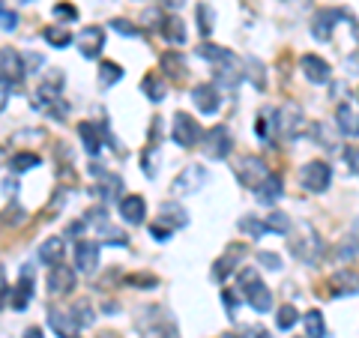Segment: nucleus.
Listing matches in <instances>:
<instances>
[{
	"label": "nucleus",
	"instance_id": "nucleus-1",
	"mask_svg": "<svg viewBox=\"0 0 359 338\" xmlns=\"http://www.w3.org/2000/svg\"><path fill=\"white\" fill-rule=\"evenodd\" d=\"M237 285H240L237 290L243 294V299L252 306V311H261V314L273 311V294H269V288L261 281V276H257V269H252V266L240 269Z\"/></svg>",
	"mask_w": 359,
	"mask_h": 338
},
{
	"label": "nucleus",
	"instance_id": "nucleus-2",
	"mask_svg": "<svg viewBox=\"0 0 359 338\" xmlns=\"http://www.w3.org/2000/svg\"><path fill=\"white\" fill-rule=\"evenodd\" d=\"M186 222H189V212L180 204H174V201H168V204L159 207V216H156V222L150 224V236L156 243H168L171 240V234L177 228H183Z\"/></svg>",
	"mask_w": 359,
	"mask_h": 338
},
{
	"label": "nucleus",
	"instance_id": "nucleus-3",
	"mask_svg": "<svg viewBox=\"0 0 359 338\" xmlns=\"http://www.w3.org/2000/svg\"><path fill=\"white\" fill-rule=\"evenodd\" d=\"M290 255H294L297 261L309 264V266H314V264L320 261V255H323V240L318 236V231H314L311 224H299L297 240H290Z\"/></svg>",
	"mask_w": 359,
	"mask_h": 338
},
{
	"label": "nucleus",
	"instance_id": "nucleus-4",
	"mask_svg": "<svg viewBox=\"0 0 359 338\" xmlns=\"http://www.w3.org/2000/svg\"><path fill=\"white\" fill-rule=\"evenodd\" d=\"M60 90L63 87H51V84H39V90L33 93V99H30V105L36 108V111H42V114H48V117H54V120H63L66 114H69V105L60 99Z\"/></svg>",
	"mask_w": 359,
	"mask_h": 338
},
{
	"label": "nucleus",
	"instance_id": "nucleus-5",
	"mask_svg": "<svg viewBox=\"0 0 359 338\" xmlns=\"http://www.w3.org/2000/svg\"><path fill=\"white\" fill-rule=\"evenodd\" d=\"M171 138H174L177 147L192 150V147H198V144H201V138H204V132H201L198 120H195L192 114H186V111H177V114H174Z\"/></svg>",
	"mask_w": 359,
	"mask_h": 338
},
{
	"label": "nucleus",
	"instance_id": "nucleus-6",
	"mask_svg": "<svg viewBox=\"0 0 359 338\" xmlns=\"http://www.w3.org/2000/svg\"><path fill=\"white\" fill-rule=\"evenodd\" d=\"M332 183V168L327 162H306L299 168V186L311 195H323Z\"/></svg>",
	"mask_w": 359,
	"mask_h": 338
},
{
	"label": "nucleus",
	"instance_id": "nucleus-7",
	"mask_svg": "<svg viewBox=\"0 0 359 338\" xmlns=\"http://www.w3.org/2000/svg\"><path fill=\"white\" fill-rule=\"evenodd\" d=\"M207 180H210L207 168H201V165H186L183 171L174 177L171 191H174L177 198H180V195H198V191L207 186Z\"/></svg>",
	"mask_w": 359,
	"mask_h": 338
},
{
	"label": "nucleus",
	"instance_id": "nucleus-8",
	"mask_svg": "<svg viewBox=\"0 0 359 338\" xmlns=\"http://www.w3.org/2000/svg\"><path fill=\"white\" fill-rule=\"evenodd\" d=\"M204 144V156L207 159H212V162H222V159H228L231 156V150H233V141H231V132L224 129V126H212V129H207L204 132V138H201Z\"/></svg>",
	"mask_w": 359,
	"mask_h": 338
},
{
	"label": "nucleus",
	"instance_id": "nucleus-9",
	"mask_svg": "<svg viewBox=\"0 0 359 338\" xmlns=\"http://www.w3.org/2000/svg\"><path fill=\"white\" fill-rule=\"evenodd\" d=\"M233 174H237V180L245 189H257L269 177V168L261 156H243L237 162V168H233Z\"/></svg>",
	"mask_w": 359,
	"mask_h": 338
},
{
	"label": "nucleus",
	"instance_id": "nucleus-10",
	"mask_svg": "<svg viewBox=\"0 0 359 338\" xmlns=\"http://www.w3.org/2000/svg\"><path fill=\"white\" fill-rule=\"evenodd\" d=\"M105 48V27L99 25H87L81 33H78V51H81L84 60H96Z\"/></svg>",
	"mask_w": 359,
	"mask_h": 338
},
{
	"label": "nucleus",
	"instance_id": "nucleus-11",
	"mask_svg": "<svg viewBox=\"0 0 359 338\" xmlns=\"http://www.w3.org/2000/svg\"><path fill=\"white\" fill-rule=\"evenodd\" d=\"M78 135H81V141H84V150L90 156H99V150H102V144L111 141V132L105 129V123H90L84 120L81 126H78Z\"/></svg>",
	"mask_w": 359,
	"mask_h": 338
},
{
	"label": "nucleus",
	"instance_id": "nucleus-12",
	"mask_svg": "<svg viewBox=\"0 0 359 338\" xmlns=\"http://www.w3.org/2000/svg\"><path fill=\"white\" fill-rule=\"evenodd\" d=\"M347 18L344 9H320L311 21V36L318 42H330L332 39V30H335V21Z\"/></svg>",
	"mask_w": 359,
	"mask_h": 338
},
{
	"label": "nucleus",
	"instance_id": "nucleus-13",
	"mask_svg": "<svg viewBox=\"0 0 359 338\" xmlns=\"http://www.w3.org/2000/svg\"><path fill=\"white\" fill-rule=\"evenodd\" d=\"M75 269L84 276H93L99 269V245L93 240H78L75 243Z\"/></svg>",
	"mask_w": 359,
	"mask_h": 338
},
{
	"label": "nucleus",
	"instance_id": "nucleus-14",
	"mask_svg": "<svg viewBox=\"0 0 359 338\" xmlns=\"http://www.w3.org/2000/svg\"><path fill=\"white\" fill-rule=\"evenodd\" d=\"M48 290H51L54 297H69L72 290H75V269L66 266V264L51 266V273H48Z\"/></svg>",
	"mask_w": 359,
	"mask_h": 338
},
{
	"label": "nucleus",
	"instance_id": "nucleus-15",
	"mask_svg": "<svg viewBox=\"0 0 359 338\" xmlns=\"http://www.w3.org/2000/svg\"><path fill=\"white\" fill-rule=\"evenodd\" d=\"M48 326L60 338H78V332H81V323H78V318L72 311H66V309H51L48 311Z\"/></svg>",
	"mask_w": 359,
	"mask_h": 338
},
{
	"label": "nucleus",
	"instance_id": "nucleus-16",
	"mask_svg": "<svg viewBox=\"0 0 359 338\" xmlns=\"http://www.w3.org/2000/svg\"><path fill=\"white\" fill-rule=\"evenodd\" d=\"M299 69H302V75H306L311 84H327L330 72H332L330 63L323 58H318V54H302V58H299Z\"/></svg>",
	"mask_w": 359,
	"mask_h": 338
},
{
	"label": "nucleus",
	"instance_id": "nucleus-17",
	"mask_svg": "<svg viewBox=\"0 0 359 338\" xmlns=\"http://www.w3.org/2000/svg\"><path fill=\"white\" fill-rule=\"evenodd\" d=\"M192 102H195V108L201 111V114H216L219 105H222V96L212 84H195L192 87Z\"/></svg>",
	"mask_w": 359,
	"mask_h": 338
},
{
	"label": "nucleus",
	"instance_id": "nucleus-18",
	"mask_svg": "<svg viewBox=\"0 0 359 338\" xmlns=\"http://www.w3.org/2000/svg\"><path fill=\"white\" fill-rule=\"evenodd\" d=\"M120 216L126 224H144V219H147V201L141 195L120 198Z\"/></svg>",
	"mask_w": 359,
	"mask_h": 338
},
{
	"label": "nucleus",
	"instance_id": "nucleus-19",
	"mask_svg": "<svg viewBox=\"0 0 359 338\" xmlns=\"http://www.w3.org/2000/svg\"><path fill=\"white\" fill-rule=\"evenodd\" d=\"M33 266H25L21 269V278H18V285L13 288V309L15 311H25L30 306V299H33Z\"/></svg>",
	"mask_w": 359,
	"mask_h": 338
},
{
	"label": "nucleus",
	"instance_id": "nucleus-20",
	"mask_svg": "<svg viewBox=\"0 0 359 338\" xmlns=\"http://www.w3.org/2000/svg\"><path fill=\"white\" fill-rule=\"evenodd\" d=\"M299 126H302V111L294 102H287L278 111V135H282V138H297Z\"/></svg>",
	"mask_w": 359,
	"mask_h": 338
},
{
	"label": "nucleus",
	"instance_id": "nucleus-21",
	"mask_svg": "<svg viewBox=\"0 0 359 338\" xmlns=\"http://www.w3.org/2000/svg\"><path fill=\"white\" fill-rule=\"evenodd\" d=\"M240 78H243V72H240V60H237V54H228L222 63H216V81L222 84V87H228V90H233L240 84Z\"/></svg>",
	"mask_w": 359,
	"mask_h": 338
},
{
	"label": "nucleus",
	"instance_id": "nucleus-22",
	"mask_svg": "<svg viewBox=\"0 0 359 338\" xmlns=\"http://www.w3.org/2000/svg\"><path fill=\"white\" fill-rule=\"evenodd\" d=\"M0 63H4V78H9L13 84H18L21 78H25V63H21V54L15 48H9V45H4L0 48Z\"/></svg>",
	"mask_w": 359,
	"mask_h": 338
},
{
	"label": "nucleus",
	"instance_id": "nucleus-23",
	"mask_svg": "<svg viewBox=\"0 0 359 338\" xmlns=\"http://www.w3.org/2000/svg\"><path fill=\"white\" fill-rule=\"evenodd\" d=\"M335 126H339V132L347 135V138H359V111L341 102L335 108Z\"/></svg>",
	"mask_w": 359,
	"mask_h": 338
},
{
	"label": "nucleus",
	"instance_id": "nucleus-24",
	"mask_svg": "<svg viewBox=\"0 0 359 338\" xmlns=\"http://www.w3.org/2000/svg\"><path fill=\"white\" fill-rule=\"evenodd\" d=\"M63 252H66V240H63V236H48V240H45L36 249V257H39V264L57 266V264H63Z\"/></svg>",
	"mask_w": 359,
	"mask_h": 338
},
{
	"label": "nucleus",
	"instance_id": "nucleus-25",
	"mask_svg": "<svg viewBox=\"0 0 359 338\" xmlns=\"http://www.w3.org/2000/svg\"><path fill=\"white\" fill-rule=\"evenodd\" d=\"M255 132H257V138H264V141H276V135H278V111L269 108V105L257 111Z\"/></svg>",
	"mask_w": 359,
	"mask_h": 338
},
{
	"label": "nucleus",
	"instance_id": "nucleus-26",
	"mask_svg": "<svg viewBox=\"0 0 359 338\" xmlns=\"http://www.w3.org/2000/svg\"><path fill=\"white\" fill-rule=\"evenodd\" d=\"M282 195H285V183H282V177H278V174H269L264 183L255 189V198L261 201V204H266V207H273Z\"/></svg>",
	"mask_w": 359,
	"mask_h": 338
},
{
	"label": "nucleus",
	"instance_id": "nucleus-27",
	"mask_svg": "<svg viewBox=\"0 0 359 338\" xmlns=\"http://www.w3.org/2000/svg\"><path fill=\"white\" fill-rule=\"evenodd\" d=\"M159 69L171 78V81H186V75H189L186 60L180 58V51H165L159 58Z\"/></svg>",
	"mask_w": 359,
	"mask_h": 338
},
{
	"label": "nucleus",
	"instance_id": "nucleus-28",
	"mask_svg": "<svg viewBox=\"0 0 359 338\" xmlns=\"http://www.w3.org/2000/svg\"><path fill=\"white\" fill-rule=\"evenodd\" d=\"M147 311H150L153 323H150V326H141V330H144V338H177L174 323H171V320H165L162 314H159V309H147Z\"/></svg>",
	"mask_w": 359,
	"mask_h": 338
},
{
	"label": "nucleus",
	"instance_id": "nucleus-29",
	"mask_svg": "<svg viewBox=\"0 0 359 338\" xmlns=\"http://www.w3.org/2000/svg\"><path fill=\"white\" fill-rule=\"evenodd\" d=\"M245 255V245H231L228 252H224L219 261H216V266H212V276H216L219 281H224V276H231L233 269H237V257H243Z\"/></svg>",
	"mask_w": 359,
	"mask_h": 338
},
{
	"label": "nucleus",
	"instance_id": "nucleus-30",
	"mask_svg": "<svg viewBox=\"0 0 359 338\" xmlns=\"http://www.w3.org/2000/svg\"><path fill=\"white\" fill-rule=\"evenodd\" d=\"M330 294L332 297H347V294H359V276L356 273H335L330 278Z\"/></svg>",
	"mask_w": 359,
	"mask_h": 338
},
{
	"label": "nucleus",
	"instance_id": "nucleus-31",
	"mask_svg": "<svg viewBox=\"0 0 359 338\" xmlns=\"http://www.w3.org/2000/svg\"><path fill=\"white\" fill-rule=\"evenodd\" d=\"M159 30H162V36L171 45H183L186 42V27H183V21H180L177 15H165Z\"/></svg>",
	"mask_w": 359,
	"mask_h": 338
},
{
	"label": "nucleus",
	"instance_id": "nucleus-32",
	"mask_svg": "<svg viewBox=\"0 0 359 338\" xmlns=\"http://www.w3.org/2000/svg\"><path fill=\"white\" fill-rule=\"evenodd\" d=\"M141 90H144V96H147L150 102H162V99L168 96L165 78H162V75H156V72H150L147 78H144V81H141Z\"/></svg>",
	"mask_w": 359,
	"mask_h": 338
},
{
	"label": "nucleus",
	"instance_id": "nucleus-33",
	"mask_svg": "<svg viewBox=\"0 0 359 338\" xmlns=\"http://www.w3.org/2000/svg\"><path fill=\"white\" fill-rule=\"evenodd\" d=\"M302 323H306V335L309 338H327V320H323V314L318 309L302 314Z\"/></svg>",
	"mask_w": 359,
	"mask_h": 338
},
{
	"label": "nucleus",
	"instance_id": "nucleus-34",
	"mask_svg": "<svg viewBox=\"0 0 359 338\" xmlns=\"http://www.w3.org/2000/svg\"><path fill=\"white\" fill-rule=\"evenodd\" d=\"M356 255H359V236H344V240L335 245V252H332V264L353 261Z\"/></svg>",
	"mask_w": 359,
	"mask_h": 338
},
{
	"label": "nucleus",
	"instance_id": "nucleus-35",
	"mask_svg": "<svg viewBox=\"0 0 359 338\" xmlns=\"http://www.w3.org/2000/svg\"><path fill=\"white\" fill-rule=\"evenodd\" d=\"M42 36H45V42H48L51 48H66V45L72 42V33L66 30L63 25H51V27H45V30H42Z\"/></svg>",
	"mask_w": 359,
	"mask_h": 338
},
{
	"label": "nucleus",
	"instance_id": "nucleus-36",
	"mask_svg": "<svg viewBox=\"0 0 359 338\" xmlns=\"http://www.w3.org/2000/svg\"><path fill=\"white\" fill-rule=\"evenodd\" d=\"M120 78H123V66L120 63L105 60L102 66H99V87H114Z\"/></svg>",
	"mask_w": 359,
	"mask_h": 338
},
{
	"label": "nucleus",
	"instance_id": "nucleus-37",
	"mask_svg": "<svg viewBox=\"0 0 359 338\" xmlns=\"http://www.w3.org/2000/svg\"><path fill=\"white\" fill-rule=\"evenodd\" d=\"M156 165H159V144H147L141 153V168H144V177H156Z\"/></svg>",
	"mask_w": 359,
	"mask_h": 338
},
{
	"label": "nucleus",
	"instance_id": "nucleus-38",
	"mask_svg": "<svg viewBox=\"0 0 359 338\" xmlns=\"http://www.w3.org/2000/svg\"><path fill=\"white\" fill-rule=\"evenodd\" d=\"M240 231H243V234H249L252 240H261V236H264L269 228H266V222H261V219L243 216V219H240Z\"/></svg>",
	"mask_w": 359,
	"mask_h": 338
},
{
	"label": "nucleus",
	"instance_id": "nucleus-39",
	"mask_svg": "<svg viewBox=\"0 0 359 338\" xmlns=\"http://www.w3.org/2000/svg\"><path fill=\"white\" fill-rule=\"evenodd\" d=\"M42 165V159L36 153H15L13 156V162H9V168H13V171H30V168H39Z\"/></svg>",
	"mask_w": 359,
	"mask_h": 338
},
{
	"label": "nucleus",
	"instance_id": "nucleus-40",
	"mask_svg": "<svg viewBox=\"0 0 359 338\" xmlns=\"http://www.w3.org/2000/svg\"><path fill=\"white\" fill-rule=\"evenodd\" d=\"M228 54H231L228 48H219V45H212V42H201V48H198V58H204L210 63H222Z\"/></svg>",
	"mask_w": 359,
	"mask_h": 338
},
{
	"label": "nucleus",
	"instance_id": "nucleus-41",
	"mask_svg": "<svg viewBox=\"0 0 359 338\" xmlns=\"http://www.w3.org/2000/svg\"><path fill=\"white\" fill-rule=\"evenodd\" d=\"M266 228L276 231V234H290V219H287V212L273 210V212L266 216Z\"/></svg>",
	"mask_w": 359,
	"mask_h": 338
},
{
	"label": "nucleus",
	"instance_id": "nucleus-42",
	"mask_svg": "<svg viewBox=\"0 0 359 338\" xmlns=\"http://www.w3.org/2000/svg\"><path fill=\"white\" fill-rule=\"evenodd\" d=\"M297 320H299V311L294 306H282L276 311V326H278V330H290Z\"/></svg>",
	"mask_w": 359,
	"mask_h": 338
},
{
	"label": "nucleus",
	"instance_id": "nucleus-43",
	"mask_svg": "<svg viewBox=\"0 0 359 338\" xmlns=\"http://www.w3.org/2000/svg\"><path fill=\"white\" fill-rule=\"evenodd\" d=\"M198 30H201V36H204V39L212 33V6L210 4L198 6Z\"/></svg>",
	"mask_w": 359,
	"mask_h": 338
},
{
	"label": "nucleus",
	"instance_id": "nucleus-44",
	"mask_svg": "<svg viewBox=\"0 0 359 338\" xmlns=\"http://www.w3.org/2000/svg\"><path fill=\"white\" fill-rule=\"evenodd\" d=\"M102 236H105L108 245H129V236L123 234L120 228H111V224H105V228H102Z\"/></svg>",
	"mask_w": 359,
	"mask_h": 338
},
{
	"label": "nucleus",
	"instance_id": "nucleus-45",
	"mask_svg": "<svg viewBox=\"0 0 359 338\" xmlns=\"http://www.w3.org/2000/svg\"><path fill=\"white\" fill-rule=\"evenodd\" d=\"M72 314L78 318V323L81 326H90L93 323V309H90V302L87 299H81V302H75V309H72Z\"/></svg>",
	"mask_w": 359,
	"mask_h": 338
},
{
	"label": "nucleus",
	"instance_id": "nucleus-46",
	"mask_svg": "<svg viewBox=\"0 0 359 338\" xmlns=\"http://www.w3.org/2000/svg\"><path fill=\"white\" fill-rule=\"evenodd\" d=\"M108 27H111V30H117L120 36H138V33H141V30L135 27L132 21H126V18H114V21H108Z\"/></svg>",
	"mask_w": 359,
	"mask_h": 338
},
{
	"label": "nucleus",
	"instance_id": "nucleus-47",
	"mask_svg": "<svg viewBox=\"0 0 359 338\" xmlns=\"http://www.w3.org/2000/svg\"><path fill=\"white\" fill-rule=\"evenodd\" d=\"M257 264L261 266H266V269H282V257H278L276 252H257Z\"/></svg>",
	"mask_w": 359,
	"mask_h": 338
},
{
	"label": "nucleus",
	"instance_id": "nucleus-48",
	"mask_svg": "<svg viewBox=\"0 0 359 338\" xmlns=\"http://www.w3.org/2000/svg\"><path fill=\"white\" fill-rule=\"evenodd\" d=\"M341 156H344L347 168H351V174H356V177H359V147H356V144H351V147H347Z\"/></svg>",
	"mask_w": 359,
	"mask_h": 338
},
{
	"label": "nucleus",
	"instance_id": "nucleus-49",
	"mask_svg": "<svg viewBox=\"0 0 359 338\" xmlns=\"http://www.w3.org/2000/svg\"><path fill=\"white\" fill-rule=\"evenodd\" d=\"M54 15H57L60 21H75V18H78V9L60 0V4H54Z\"/></svg>",
	"mask_w": 359,
	"mask_h": 338
},
{
	"label": "nucleus",
	"instance_id": "nucleus-50",
	"mask_svg": "<svg viewBox=\"0 0 359 338\" xmlns=\"http://www.w3.org/2000/svg\"><path fill=\"white\" fill-rule=\"evenodd\" d=\"M222 302H224V309H228V311H233V309H237V302H240V294H237V290H222Z\"/></svg>",
	"mask_w": 359,
	"mask_h": 338
},
{
	"label": "nucleus",
	"instance_id": "nucleus-51",
	"mask_svg": "<svg viewBox=\"0 0 359 338\" xmlns=\"http://www.w3.org/2000/svg\"><path fill=\"white\" fill-rule=\"evenodd\" d=\"M129 285H138L141 290H150V288H156V278L153 276H132Z\"/></svg>",
	"mask_w": 359,
	"mask_h": 338
},
{
	"label": "nucleus",
	"instance_id": "nucleus-52",
	"mask_svg": "<svg viewBox=\"0 0 359 338\" xmlns=\"http://www.w3.org/2000/svg\"><path fill=\"white\" fill-rule=\"evenodd\" d=\"M15 27H18V15H15V13H9V9L4 6V30H6V33H13Z\"/></svg>",
	"mask_w": 359,
	"mask_h": 338
},
{
	"label": "nucleus",
	"instance_id": "nucleus-53",
	"mask_svg": "<svg viewBox=\"0 0 359 338\" xmlns=\"http://www.w3.org/2000/svg\"><path fill=\"white\" fill-rule=\"evenodd\" d=\"M245 335H249V338H273V335H269V332L264 330V326H255V330H249Z\"/></svg>",
	"mask_w": 359,
	"mask_h": 338
},
{
	"label": "nucleus",
	"instance_id": "nucleus-54",
	"mask_svg": "<svg viewBox=\"0 0 359 338\" xmlns=\"http://www.w3.org/2000/svg\"><path fill=\"white\" fill-rule=\"evenodd\" d=\"M21 338H45V332L39 330V326H30V330H25V335Z\"/></svg>",
	"mask_w": 359,
	"mask_h": 338
},
{
	"label": "nucleus",
	"instance_id": "nucleus-55",
	"mask_svg": "<svg viewBox=\"0 0 359 338\" xmlns=\"http://www.w3.org/2000/svg\"><path fill=\"white\" fill-rule=\"evenodd\" d=\"M99 338H120V335H117V332H102Z\"/></svg>",
	"mask_w": 359,
	"mask_h": 338
},
{
	"label": "nucleus",
	"instance_id": "nucleus-56",
	"mask_svg": "<svg viewBox=\"0 0 359 338\" xmlns=\"http://www.w3.org/2000/svg\"><path fill=\"white\" fill-rule=\"evenodd\" d=\"M224 338H249V335H237V332H228V335H224Z\"/></svg>",
	"mask_w": 359,
	"mask_h": 338
},
{
	"label": "nucleus",
	"instance_id": "nucleus-57",
	"mask_svg": "<svg viewBox=\"0 0 359 338\" xmlns=\"http://www.w3.org/2000/svg\"><path fill=\"white\" fill-rule=\"evenodd\" d=\"M356 99H359V90H356Z\"/></svg>",
	"mask_w": 359,
	"mask_h": 338
},
{
	"label": "nucleus",
	"instance_id": "nucleus-58",
	"mask_svg": "<svg viewBox=\"0 0 359 338\" xmlns=\"http://www.w3.org/2000/svg\"><path fill=\"white\" fill-rule=\"evenodd\" d=\"M306 338H309V335H306Z\"/></svg>",
	"mask_w": 359,
	"mask_h": 338
}]
</instances>
